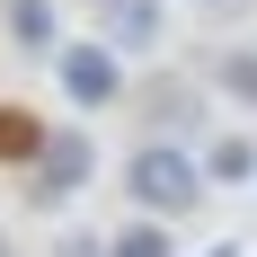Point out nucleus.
<instances>
[{
	"label": "nucleus",
	"mask_w": 257,
	"mask_h": 257,
	"mask_svg": "<svg viewBox=\"0 0 257 257\" xmlns=\"http://www.w3.org/2000/svg\"><path fill=\"white\" fill-rule=\"evenodd\" d=\"M98 36L115 53H151L160 36H169V9H160V0H98Z\"/></svg>",
	"instance_id": "obj_4"
},
{
	"label": "nucleus",
	"mask_w": 257,
	"mask_h": 257,
	"mask_svg": "<svg viewBox=\"0 0 257 257\" xmlns=\"http://www.w3.org/2000/svg\"><path fill=\"white\" fill-rule=\"evenodd\" d=\"M89 169H98V151H89V133H80V124L45 133V151H36V169H27V204H36V213L71 204L80 186H89Z\"/></svg>",
	"instance_id": "obj_2"
},
{
	"label": "nucleus",
	"mask_w": 257,
	"mask_h": 257,
	"mask_svg": "<svg viewBox=\"0 0 257 257\" xmlns=\"http://www.w3.org/2000/svg\"><path fill=\"white\" fill-rule=\"evenodd\" d=\"M53 71H62V98H71V106H115V89H124V71H115V45H106V36L62 45V53H53Z\"/></svg>",
	"instance_id": "obj_3"
},
{
	"label": "nucleus",
	"mask_w": 257,
	"mask_h": 257,
	"mask_svg": "<svg viewBox=\"0 0 257 257\" xmlns=\"http://www.w3.org/2000/svg\"><path fill=\"white\" fill-rule=\"evenodd\" d=\"M124 195L151 213V222H178V213L204 204V169H195L178 142H142V151L124 160Z\"/></svg>",
	"instance_id": "obj_1"
},
{
	"label": "nucleus",
	"mask_w": 257,
	"mask_h": 257,
	"mask_svg": "<svg viewBox=\"0 0 257 257\" xmlns=\"http://www.w3.org/2000/svg\"><path fill=\"white\" fill-rule=\"evenodd\" d=\"M53 257H106V239H62Z\"/></svg>",
	"instance_id": "obj_11"
},
{
	"label": "nucleus",
	"mask_w": 257,
	"mask_h": 257,
	"mask_svg": "<svg viewBox=\"0 0 257 257\" xmlns=\"http://www.w3.org/2000/svg\"><path fill=\"white\" fill-rule=\"evenodd\" d=\"M204 257H239V248H231V239H222V248H204Z\"/></svg>",
	"instance_id": "obj_12"
},
{
	"label": "nucleus",
	"mask_w": 257,
	"mask_h": 257,
	"mask_svg": "<svg viewBox=\"0 0 257 257\" xmlns=\"http://www.w3.org/2000/svg\"><path fill=\"white\" fill-rule=\"evenodd\" d=\"M0 27H9V53H62L53 45V0H0Z\"/></svg>",
	"instance_id": "obj_5"
},
{
	"label": "nucleus",
	"mask_w": 257,
	"mask_h": 257,
	"mask_svg": "<svg viewBox=\"0 0 257 257\" xmlns=\"http://www.w3.org/2000/svg\"><path fill=\"white\" fill-rule=\"evenodd\" d=\"M142 106H151V115H160L169 133H178V124H195V89H186V80H169V71H160L151 89H142Z\"/></svg>",
	"instance_id": "obj_7"
},
{
	"label": "nucleus",
	"mask_w": 257,
	"mask_h": 257,
	"mask_svg": "<svg viewBox=\"0 0 257 257\" xmlns=\"http://www.w3.org/2000/svg\"><path fill=\"white\" fill-rule=\"evenodd\" d=\"M204 178H222V186H239V178H257V142H239V133H222L204 151Z\"/></svg>",
	"instance_id": "obj_8"
},
{
	"label": "nucleus",
	"mask_w": 257,
	"mask_h": 257,
	"mask_svg": "<svg viewBox=\"0 0 257 257\" xmlns=\"http://www.w3.org/2000/svg\"><path fill=\"white\" fill-rule=\"evenodd\" d=\"M106 257H178V248H169V231H160L151 213H142L133 231H115V239H106Z\"/></svg>",
	"instance_id": "obj_9"
},
{
	"label": "nucleus",
	"mask_w": 257,
	"mask_h": 257,
	"mask_svg": "<svg viewBox=\"0 0 257 257\" xmlns=\"http://www.w3.org/2000/svg\"><path fill=\"white\" fill-rule=\"evenodd\" d=\"M45 133H53V124H36V106H0V160H27V169H36Z\"/></svg>",
	"instance_id": "obj_6"
},
{
	"label": "nucleus",
	"mask_w": 257,
	"mask_h": 257,
	"mask_svg": "<svg viewBox=\"0 0 257 257\" xmlns=\"http://www.w3.org/2000/svg\"><path fill=\"white\" fill-rule=\"evenodd\" d=\"M222 89L257 106V53H222Z\"/></svg>",
	"instance_id": "obj_10"
},
{
	"label": "nucleus",
	"mask_w": 257,
	"mask_h": 257,
	"mask_svg": "<svg viewBox=\"0 0 257 257\" xmlns=\"http://www.w3.org/2000/svg\"><path fill=\"white\" fill-rule=\"evenodd\" d=\"M0 257H9V239H0Z\"/></svg>",
	"instance_id": "obj_13"
}]
</instances>
